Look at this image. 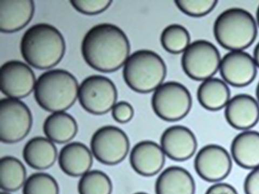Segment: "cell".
I'll use <instances>...</instances> for the list:
<instances>
[{
  "label": "cell",
  "mask_w": 259,
  "mask_h": 194,
  "mask_svg": "<svg viewBox=\"0 0 259 194\" xmlns=\"http://www.w3.org/2000/svg\"><path fill=\"white\" fill-rule=\"evenodd\" d=\"M217 42L227 50L243 51L255 41L257 34L253 16L240 8H231L219 15L213 27Z\"/></svg>",
  "instance_id": "obj_4"
},
{
  "label": "cell",
  "mask_w": 259,
  "mask_h": 194,
  "mask_svg": "<svg viewBox=\"0 0 259 194\" xmlns=\"http://www.w3.org/2000/svg\"><path fill=\"white\" fill-rule=\"evenodd\" d=\"M231 157L239 166L249 170L259 167V132L242 131L234 137Z\"/></svg>",
  "instance_id": "obj_19"
},
{
  "label": "cell",
  "mask_w": 259,
  "mask_h": 194,
  "mask_svg": "<svg viewBox=\"0 0 259 194\" xmlns=\"http://www.w3.org/2000/svg\"><path fill=\"white\" fill-rule=\"evenodd\" d=\"M83 58L89 66L102 72H115L124 66L131 53L125 32L117 26L97 24L85 35L81 46Z\"/></svg>",
  "instance_id": "obj_1"
},
{
  "label": "cell",
  "mask_w": 259,
  "mask_h": 194,
  "mask_svg": "<svg viewBox=\"0 0 259 194\" xmlns=\"http://www.w3.org/2000/svg\"><path fill=\"white\" fill-rule=\"evenodd\" d=\"M205 194H238V192L232 185L223 182L210 186Z\"/></svg>",
  "instance_id": "obj_32"
},
{
  "label": "cell",
  "mask_w": 259,
  "mask_h": 194,
  "mask_svg": "<svg viewBox=\"0 0 259 194\" xmlns=\"http://www.w3.org/2000/svg\"><path fill=\"white\" fill-rule=\"evenodd\" d=\"M44 132L54 143H66L74 138L78 132L76 120L65 112L53 113L45 120Z\"/></svg>",
  "instance_id": "obj_23"
},
{
  "label": "cell",
  "mask_w": 259,
  "mask_h": 194,
  "mask_svg": "<svg viewBox=\"0 0 259 194\" xmlns=\"http://www.w3.org/2000/svg\"><path fill=\"white\" fill-rule=\"evenodd\" d=\"M152 109L161 119L175 122L189 114L192 105L190 91L177 82L162 84L154 91L151 100Z\"/></svg>",
  "instance_id": "obj_6"
},
{
  "label": "cell",
  "mask_w": 259,
  "mask_h": 194,
  "mask_svg": "<svg viewBox=\"0 0 259 194\" xmlns=\"http://www.w3.org/2000/svg\"><path fill=\"white\" fill-rule=\"evenodd\" d=\"M190 40L188 30L178 24L168 26L160 35L162 46L166 52L172 54L184 53L190 44Z\"/></svg>",
  "instance_id": "obj_25"
},
{
  "label": "cell",
  "mask_w": 259,
  "mask_h": 194,
  "mask_svg": "<svg viewBox=\"0 0 259 194\" xmlns=\"http://www.w3.org/2000/svg\"><path fill=\"white\" fill-rule=\"evenodd\" d=\"M32 124L31 113L27 105L18 99H3L0 101V140L13 144L23 140Z\"/></svg>",
  "instance_id": "obj_9"
},
{
  "label": "cell",
  "mask_w": 259,
  "mask_h": 194,
  "mask_svg": "<svg viewBox=\"0 0 259 194\" xmlns=\"http://www.w3.org/2000/svg\"><path fill=\"white\" fill-rule=\"evenodd\" d=\"M22 155L30 167L42 171L54 165L58 158V151L54 143L47 137L36 136L24 146Z\"/></svg>",
  "instance_id": "obj_21"
},
{
  "label": "cell",
  "mask_w": 259,
  "mask_h": 194,
  "mask_svg": "<svg viewBox=\"0 0 259 194\" xmlns=\"http://www.w3.org/2000/svg\"><path fill=\"white\" fill-rule=\"evenodd\" d=\"M197 95L201 106L210 111L223 109L231 99L230 89L228 84L223 80L213 77L201 83Z\"/></svg>",
  "instance_id": "obj_22"
},
{
  "label": "cell",
  "mask_w": 259,
  "mask_h": 194,
  "mask_svg": "<svg viewBox=\"0 0 259 194\" xmlns=\"http://www.w3.org/2000/svg\"><path fill=\"white\" fill-rule=\"evenodd\" d=\"M70 3L76 11L81 13L95 15L107 10L112 2L110 0H71Z\"/></svg>",
  "instance_id": "obj_29"
},
{
  "label": "cell",
  "mask_w": 259,
  "mask_h": 194,
  "mask_svg": "<svg viewBox=\"0 0 259 194\" xmlns=\"http://www.w3.org/2000/svg\"><path fill=\"white\" fill-rule=\"evenodd\" d=\"M155 192L156 194H195L196 183L187 170L171 166L158 177Z\"/></svg>",
  "instance_id": "obj_20"
},
{
  "label": "cell",
  "mask_w": 259,
  "mask_h": 194,
  "mask_svg": "<svg viewBox=\"0 0 259 194\" xmlns=\"http://www.w3.org/2000/svg\"><path fill=\"white\" fill-rule=\"evenodd\" d=\"M25 166L18 159L6 156L0 160V187L5 192H14L23 187L27 180Z\"/></svg>",
  "instance_id": "obj_24"
},
{
  "label": "cell",
  "mask_w": 259,
  "mask_h": 194,
  "mask_svg": "<svg viewBox=\"0 0 259 194\" xmlns=\"http://www.w3.org/2000/svg\"><path fill=\"white\" fill-rule=\"evenodd\" d=\"M112 183L109 176L99 170L89 171L80 177L79 194H111Z\"/></svg>",
  "instance_id": "obj_26"
},
{
  "label": "cell",
  "mask_w": 259,
  "mask_h": 194,
  "mask_svg": "<svg viewBox=\"0 0 259 194\" xmlns=\"http://www.w3.org/2000/svg\"><path fill=\"white\" fill-rule=\"evenodd\" d=\"M160 144L165 155L176 161L190 159L197 149L195 135L189 128L181 125L166 129L161 135Z\"/></svg>",
  "instance_id": "obj_14"
},
{
  "label": "cell",
  "mask_w": 259,
  "mask_h": 194,
  "mask_svg": "<svg viewBox=\"0 0 259 194\" xmlns=\"http://www.w3.org/2000/svg\"><path fill=\"white\" fill-rule=\"evenodd\" d=\"M32 0H0V30L12 33L25 27L33 17Z\"/></svg>",
  "instance_id": "obj_17"
},
{
  "label": "cell",
  "mask_w": 259,
  "mask_h": 194,
  "mask_svg": "<svg viewBox=\"0 0 259 194\" xmlns=\"http://www.w3.org/2000/svg\"><path fill=\"white\" fill-rule=\"evenodd\" d=\"M232 158L220 145L209 144L202 148L194 159L197 174L208 182H219L228 177L232 169Z\"/></svg>",
  "instance_id": "obj_11"
},
{
  "label": "cell",
  "mask_w": 259,
  "mask_h": 194,
  "mask_svg": "<svg viewBox=\"0 0 259 194\" xmlns=\"http://www.w3.org/2000/svg\"><path fill=\"white\" fill-rule=\"evenodd\" d=\"M23 58L37 69H51L59 64L66 52L61 32L47 23H38L28 29L20 44Z\"/></svg>",
  "instance_id": "obj_2"
},
{
  "label": "cell",
  "mask_w": 259,
  "mask_h": 194,
  "mask_svg": "<svg viewBox=\"0 0 259 194\" xmlns=\"http://www.w3.org/2000/svg\"><path fill=\"white\" fill-rule=\"evenodd\" d=\"M176 5L180 11L191 17H202L211 12L217 6L215 0H176Z\"/></svg>",
  "instance_id": "obj_28"
},
{
  "label": "cell",
  "mask_w": 259,
  "mask_h": 194,
  "mask_svg": "<svg viewBox=\"0 0 259 194\" xmlns=\"http://www.w3.org/2000/svg\"><path fill=\"white\" fill-rule=\"evenodd\" d=\"M91 148L93 156L100 163L108 166L116 165L127 156L130 141L122 129L114 126H105L93 135Z\"/></svg>",
  "instance_id": "obj_10"
},
{
  "label": "cell",
  "mask_w": 259,
  "mask_h": 194,
  "mask_svg": "<svg viewBox=\"0 0 259 194\" xmlns=\"http://www.w3.org/2000/svg\"><path fill=\"white\" fill-rule=\"evenodd\" d=\"M225 117L227 122L237 130H250L259 121V104L252 95L237 94L227 104Z\"/></svg>",
  "instance_id": "obj_15"
},
{
  "label": "cell",
  "mask_w": 259,
  "mask_h": 194,
  "mask_svg": "<svg viewBox=\"0 0 259 194\" xmlns=\"http://www.w3.org/2000/svg\"><path fill=\"white\" fill-rule=\"evenodd\" d=\"M167 73L165 63L156 53L142 50L130 55L123 68L125 82L140 93L155 91L163 83Z\"/></svg>",
  "instance_id": "obj_5"
},
{
  "label": "cell",
  "mask_w": 259,
  "mask_h": 194,
  "mask_svg": "<svg viewBox=\"0 0 259 194\" xmlns=\"http://www.w3.org/2000/svg\"><path fill=\"white\" fill-rule=\"evenodd\" d=\"M93 155L87 146L79 142L64 146L59 155V164L62 171L68 176H82L91 171Z\"/></svg>",
  "instance_id": "obj_18"
},
{
  "label": "cell",
  "mask_w": 259,
  "mask_h": 194,
  "mask_svg": "<svg viewBox=\"0 0 259 194\" xmlns=\"http://www.w3.org/2000/svg\"><path fill=\"white\" fill-rule=\"evenodd\" d=\"M78 88L77 80L71 73L62 69L52 70L38 78L34 97L39 106L47 111L64 112L75 104Z\"/></svg>",
  "instance_id": "obj_3"
},
{
  "label": "cell",
  "mask_w": 259,
  "mask_h": 194,
  "mask_svg": "<svg viewBox=\"0 0 259 194\" xmlns=\"http://www.w3.org/2000/svg\"><path fill=\"white\" fill-rule=\"evenodd\" d=\"M220 70L225 82L236 87L252 83L257 74V66L252 56L244 51H231L221 60Z\"/></svg>",
  "instance_id": "obj_13"
},
{
  "label": "cell",
  "mask_w": 259,
  "mask_h": 194,
  "mask_svg": "<svg viewBox=\"0 0 259 194\" xmlns=\"http://www.w3.org/2000/svg\"><path fill=\"white\" fill-rule=\"evenodd\" d=\"M256 95L257 99V102L259 104V82L257 84L256 89Z\"/></svg>",
  "instance_id": "obj_34"
},
{
  "label": "cell",
  "mask_w": 259,
  "mask_h": 194,
  "mask_svg": "<svg viewBox=\"0 0 259 194\" xmlns=\"http://www.w3.org/2000/svg\"><path fill=\"white\" fill-rule=\"evenodd\" d=\"M1 194H11V193L9 192H5V191H2L1 192Z\"/></svg>",
  "instance_id": "obj_37"
},
{
  "label": "cell",
  "mask_w": 259,
  "mask_h": 194,
  "mask_svg": "<svg viewBox=\"0 0 259 194\" xmlns=\"http://www.w3.org/2000/svg\"><path fill=\"white\" fill-rule=\"evenodd\" d=\"M117 97L115 84L101 75L88 77L78 88V99L81 107L94 115H103L112 110Z\"/></svg>",
  "instance_id": "obj_8"
},
{
  "label": "cell",
  "mask_w": 259,
  "mask_h": 194,
  "mask_svg": "<svg viewBox=\"0 0 259 194\" xmlns=\"http://www.w3.org/2000/svg\"><path fill=\"white\" fill-rule=\"evenodd\" d=\"M244 189L245 194H259V167L251 170L246 176Z\"/></svg>",
  "instance_id": "obj_31"
},
{
  "label": "cell",
  "mask_w": 259,
  "mask_h": 194,
  "mask_svg": "<svg viewBox=\"0 0 259 194\" xmlns=\"http://www.w3.org/2000/svg\"><path fill=\"white\" fill-rule=\"evenodd\" d=\"M134 194H148V193L144 192H138L135 193Z\"/></svg>",
  "instance_id": "obj_36"
},
{
  "label": "cell",
  "mask_w": 259,
  "mask_h": 194,
  "mask_svg": "<svg viewBox=\"0 0 259 194\" xmlns=\"http://www.w3.org/2000/svg\"><path fill=\"white\" fill-rule=\"evenodd\" d=\"M59 186L52 175L36 173L29 176L23 187V194H59Z\"/></svg>",
  "instance_id": "obj_27"
},
{
  "label": "cell",
  "mask_w": 259,
  "mask_h": 194,
  "mask_svg": "<svg viewBox=\"0 0 259 194\" xmlns=\"http://www.w3.org/2000/svg\"><path fill=\"white\" fill-rule=\"evenodd\" d=\"M35 84L34 71L22 62L8 61L0 70V87L7 98H25L33 90Z\"/></svg>",
  "instance_id": "obj_12"
},
{
  "label": "cell",
  "mask_w": 259,
  "mask_h": 194,
  "mask_svg": "<svg viewBox=\"0 0 259 194\" xmlns=\"http://www.w3.org/2000/svg\"><path fill=\"white\" fill-rule=\"evenodd\" d=\"M256 19L258 25L259 26V5L258 6L257 12H256Z\"/></svg>",
  "instance_id": "obj_35"
},
{
  "label": "cell",
  "mask_w": 259,
  "mask_h": 194,
  "mask_svg": "<svg viewBox=\"0 0 259 194\" xmlns=\"http://www.w3.org/2000/svg\"><path fill=\"white\" fill-rule=\"evenodd\" d=\"M253 59L257 67L259 68V42L256 45L253 52Z\"/></svg>",
  "instance_id": "obj_33"
},
{
  "label": "cell",
  "mask_w": 259,
  "mask_h": 194,
  "mask_svg": "<svg viewBox=\"0 0 259 194\" xmlns=\"http://www.w3.org/2000/svg\"><path fill=\"white\" fill-rule=\"evenodd\" d=\"M165 153L156 142L149 140L137 143L130 155V163L139 175L151 177L160 172L165 163Z\"/></svg>",
  "instance_id": "obj_16"
},
{
  "label": "cell",
  "mask_w": 259,
  "mask_h": 194,
  "mask_svg": "<svg viewBox=\"0 0 259 194\" xmlns=\"http://www.w3.org/2000/svg\"><path fill=\"white\" fill-rule=\"evenodd\" d=\"M221 60L220 51L212 43L199 39L190 43L183 53L182 66L192 79L204 81L215 75Z\"/></svg>",
  "instance_id": "obj_7"
},
{
  "label": "cell",
  "mask_w": 259,
  "mask_h": 194,
  "mask_svg": "<svg viewBox=\"0 0 259 194\" xmlns=\"http://www.w3.org/2000/svg\"><path fill=\"white\" fill-rule=\"evenodd\" d=\"M134 116V109L132 105L125 101L116 103L112 109V116L116 122L125 124L129 122Z\"/></svg>",
  "instance_id": "obj_30"
}]
</instances>
